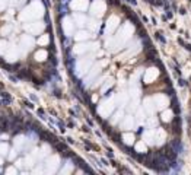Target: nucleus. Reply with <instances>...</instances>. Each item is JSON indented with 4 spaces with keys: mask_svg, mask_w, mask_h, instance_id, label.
<instances>
[{
    "mask_svg": "<svg viewBox=\"0 0 191 175\" xmlns=\"http://www.w3.org/2000/svg\"><path fill=\"white\" fill-rule=\"evenodd\" d=\"M63 44L72 73L111 137L140 165H181L182 117L176 91L137 16L115 0H66Z\"/></svg>",
    "mask_w": 191,
    "mask_h": 175,
    "instance_id": "obj_1",
    "label": "nucleus"
},
{
    "mask_svg": "<svg viewBox=\"0 0 191 175\" xmlns=\"http://www.w3.org/2000/svg\"><path fill=\"white\" fill-rule=\"evenodd\" d=\"M48 43H50V36H48V35H43V36H41L39 44H43V45H44V44H48Z\"/></svg>",
    "mask_w": 191,
    "mask_h": 175,
    "instance_id": "obj_4",
    "label": "nucleus"
},
{
    "mask_svg": "<svg viewBox=\"0 0 191 175\" xmlns=\"http://www.w3.org/2000/svg\"><path fill=\"white\" fill-rule=\"evenodd\" d=\"M188 134H190V140H191V102H190V108H188Z\"/></svg>",
    "mask_w": 191,
    "mask_h": 175,
    "instance_id": "obj_3",
    "label": "nucleus"
},
{
    "mask_svg": "<svg viewBox=\"0 0 191 175\" xmlns=\"http://www.w3.org/2000/svg\"><path fill=\"white\" fill-rule=\"evenodd\" d=\"M35 57H37V60H39V61H43V60H47V51H45V50L38 51Z\"/></svg>",
    "mask_w": 191,
    "mask_h": 175,
    "instance_id": "obj_2",
    "label": "nucleus"
},
{
    "mask_svg": "<svg viewBox=\"0 0 191 175\" xmlns=\"http://www.w3.org/2000/svg\"><path fill=\"white\" fill-rule=\"evenodd\" d=\"M190 5H191V0H190Z\"/></svg>",
    "mask_w": 191,
    "mask_h": 175,
    "instance_id": "obj_6",
    "label": "nucleus"
},
{
    "mask_svg": "<svg viewBox=\"0 0 191 175\" xmlns=\"http://www.w3.org/2000/svg\"><path fill=\"white\" fill-rule=\"evenodd\" d=\"M5 7V0H0V9H3Z\"/></svg>",
    "mask_w": 191,
    "mask_h": 175,
    "instance_id": "obj_5",
    "label": "nucleus"
}]
</instances>
